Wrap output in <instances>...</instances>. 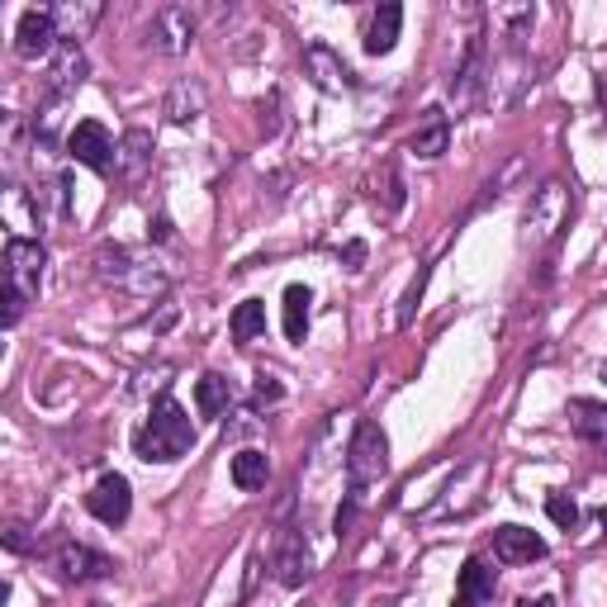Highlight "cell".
Instances as JSON below:
<instances>
[{
	"label": "cell",
	"mask_w": 607,
	"mask_h": 607,
	"mask_svg": "<svg viewBox=\"0 0 607 607\" xmlns=\"http://www.w3.org/2000/svg\"><path fill=\"white\" fill-rule=\"evenodd\" d=\"M86 508H91V517H100L105 527H123L129 523V513H133V489H129V479L123 475H100V485L86 494Z\"/></svg>",
	"instance_id": "9c48e42d"
},
{
	"label": "cell",
	"mask_w": 607,
	"mask_h": 607,
	"mask_svg": "<svg viewBox=\"0 0 607 607\" xmlns=\"http://www.w3.org/2000/svg\"><path fill=\"white\" fill-rule=\"evenodd\" d=\"M304 67H309V77L324 86V91H351V86H356L351 67L337 58L328 43H309V48H304Z\"/></svg>",
	"instance_id": "4fadbf2b"
},
{
	"label": "cell",
	"mask_w": 607,
	"mask_h": 607,
	"mask_svg": "<svg viewBox=\"0 0 607 607\" xmlns=\"http://www.w3.org/2000/svg\"><path fill=\"white\" fill-rule=\"evenodd\" d=\"M546 513H550V523L565 527V531L579 523V504H575L569 494H550V498H546Z\"/></svg>",
	"instance_id": "d4e9b609"
},
{
	"label": "cell",
	"mask_w": 607,
	"mask_h": 607,
	"mask_svg": "<svg viewBox=\"0 0 607 607\" xmlns=\"http://www.w3.org/2000/svg\"><path fill=\"white\" fill-rule=\"evenodd\" d=\"M309 304H314V295L304 290V285L285 290V337H290V342H304V332H309Z\"/></svg>",
	"instance_id": "44dd1931"
},
{
	"label": "cell",
	"mask_w": 607,
	"mask_h": 607,
	"mask_svg": "<svg viewBox=\"0 0 607 607\" xmlns=\"http://www.w3.org/2000/svg\"><path fill=\"white\" fill-rule=\"evenodd\" d=\"M266 332V304L261 299H242L238 314H233V342H257V337Z\"/></svg>",
	"instance_id": "603a6c76"
},
{
	"label": "cell",
	"mask_w": 607,
	"mask_h": 607,
	"mask_svg": "<svg viewBox=\"0 0 607 607\" xmlns=\"http://www.w3.org/2000/svg\"><path fill=\"white\" fill-rule=\"evenodd\" d=\"M285 399V389L271 380V375H257V408H266V404H280Z\"/></svg>",
	"instance_id": "83f0119b"
},
{
	"label": "cell",
	"mask_w": 607,
	"mask_h": 607,
	"mask_svg": "<svg viewBox=\"0 0 607 607\" xmlns=\"http://www.w3.org/2000/svg\"><path fill=\"white\" fill-rule=\"evenodd\" d=\"M446 142H451V123H446L441 110H427V123L414 133V152H418V157H441Z\"/></svg>",
	"instance_id": "7402d4cb"
},
{
	"label": "cell",
	"mask_w": 607,
	"mask_h": 607,
	"mask_svg": "<svg viewBox=\"0 0 607 607\" xmlns=\"http://www.w3.org/2000/svg\"><path fill=\"white\" fill-rule=\"evenodd\" d=\"M422 290H427V266H422V271L414 276V285H408V295H404V309H399V324H408V318H414V309H418Z\"/></svg>",
	"instance_id": "484cf974"
},
{
	"label": "cell",
	"mask_w": 607,
	"mask_h": 607,
	"mask_svg": "<svg viewBox=\"0 0 607 607\" xmlns=\"http://www.w3.org/2000/svg\"><path fill=\"white\" fill-rule=\"evenodd\" d=\"M389 470V437L380 432V422H361L347 446V479L351 494H361L366 485H380Z\"/></svg>",
	"instance_id": "3957f363"
},
{
	"label": "cell",
	"mask_w": 607,
	"mask_h": 607,
	"mask_svg": "<svg viewBox=\"0 0 607 607\" xmlns=\"http://www.w3.org/2000/svg\"><path fill=\"white\" fill-rule=\"evenodd\" d=\"M342 261H347V271H361V261H366V242H347V247H342Z\"/></svg>",
	"instance_id": "f1b7e54d"
},
{
	"label": "cell",
	"mask_w": 607,
	"mask_h": 607,
	"mask_svg": "<svg viewBox=\"0 0 607 607\" xmlns=\"http://www.w3.org/2000/svg\"><path fill=\"white\" fill-rule=\"evenodd\" d=\"M81 81H86V58H81V48L62 39V48L52 52L48 81H43V105H62Z\"/></svg>",
	"instance_id": "30bf717a"
},
{
	"label": "cell",
	"mask_w": 607,
	"mask_h": 607,
	"mask_svg": "<svg viewBox=\"0 0 607 607\" xmlns=\"http://www.w3.org/2000/svg\"><path fill=\"white\" fill-rule=\"evenodd\" d=\"M6 546H10V550H29V537H24V527H10V531H6Z\"/></svg>",
	"instance_id": "f546056e"
},
{
	"label": "cell",
	"mask_w": 607,
	"mask_h": 607,
	"mask_svg": "<svg viewBox=\"0 0 607 607\" xmlns=\"http://www.w3.org/2000/svg\"><path fill=\"white\" fill-rule=\"evenodd\" d=\"M190 43H195V20H190V10H186V6L157 10V20H152V48L167 52V58H181Z\"/></svg>",
	"instance_id": "8fae6325"
},
{
	"label": "cell",
	"mask_w": 607,
	"mask_h": 607,
	"mask_svg": "<svg viewBox=\"0 0 607 607\" xmlns=\"http://www.w3.org/2000/svg\"><path fill=\"white\" fill-rule=\"evenodd\" d=\"M494 556L504 565H531V560H546V541L537 537V531L508 523V527L494 531Z\"/></svg>",
	"instance_id": "7c38bea8"
},
{
	"label": "cell",
	"mask_w": 607,
	"mask_h": 607,
	"mask_svg": "<svg viewBox=\"0 0 607 607\" xmlns=\"http://www.w3.org/2000/svg\"><path fill=\"white\" fill-rule=\"evenodd\" d=\"M479 67H485V43H470V52H466V67H460V77L451 81V96L456 100H466L470 91H475V81H479Z\"/></svg>",
	"instance_id": "cb8c5ba5"
},
{
	"label": "cell",
	"mask_w": 607,
	"mask_h": 607,
	"mask_svg": "<svg viewBox=\"0 0 607 607\" xmlns=\"http://www.w3.org/2000/svg\"><path fill=\"white\" fill-rule=\"evenodd\" d=\"M569 422H575L579 441H588L594 451H607V404L603 399H575L569 404Z\"/></svg>",
	"instance_id": "9a60e30c"
},
{
	"label": "cell",
	"mask_w": 607,
	"mask_h": 607,
	"mask_svg": "<svg viewBox=\"0 0 607 607\" xmlns=\"http://www.w3.org/2000/svg\"><path fill=\"white\" fill-rule=\"evenodd\" d=\"M266 475H271V460H266V451H257V446H247V451L233 456V485H238L242 494L261 489Z\"/></svg>",
	"instance_id": "ffe728a7"
},
{
	"label": "cell",
	"mask_w": 607,
	"mask_h": 607,
	"mask_svg": "<svg viewBox=\"0 0 607 607\" xmlns=\"http://www.w3.org/2000/svg\"><path fill=\"white\" fill-rule=\"evenodd\" d=\"M399 24H404V10L395 6V0L375 10V14H370V29H366V52H375V58H380V52L395 48V43H399Z\"/></svg>",
	"instance_id": "e0dca14e"
},
{
	"label": "cell",
	"mask_w": 607,
	"mask_h": 607,
	"mask_svg": "<svg viewBox=\"0 0 607 607\" xmlns=\"http://www.w3.org/2000/svg\"><path fill=\"white\" fill-rule=\"evenodd\" d=\"M67 157H77L81 167L110 176V167H115V138H110V129H105L100 119H81L77 129L67 133Z\"/></svg>",
	"instance_id": "5b68a950"
},
{
	"label": "cell",
	"mask_w": 607,
	"mask_h": 607,
	"mask_svg": "<svg viewBox=\"0 0 607 607\" xmlns=\"http://www.w3.org/2000/svg\"><path fill=\"white\" fill-rule=\"evenodd\" d=\"M228 404H233V385L223 375H200L195 380V408H200V418H223Z\"/></svg>",
	"instance_id": "ac0fdd59"
},
{
	"label": "cell",
	"mask_w": 607,
	"mask_h": 607,
	"mask_svg": "<svg viewBox=\"0 0 607 607\" xmlns=\"http://www.w3.org/2000/svg\"><path fill=\"white\" fill-rule=\"evenodd\" d=\"M167 115L171 123H195L205 115V91H200V81H181V86H171V96H167Z\"/></svg>",
	"instance_id": "d6986e66"
},
{
	"label": "cell",
	"mask_w": 607,
	"mask_h": 607,
	"mask_svg": "<svg viewBox=\"0 0 607 607\" xmlns=\"http://www.w3.org/2000/svg\"><path fill=\"white\" fill-rule=\"evenodd\" d=\"M62 48V33H58V10H24L20 14V33H14V52L20 58H52Z\"/></svg>",
	"instance_id": "8992f818"
},
{
	"label": "cell",
	"mask_w": 607,
	"mask_h": 607,
	"mask_svg": "<svg viewBox=\"0 0 607 607\" xmlns=\"http://www.w3.org/2000/svg\"><path fill=\"white\" fill-rule=\"evenodd\" d=\"M271 569H276V579H280L285 588L309 584V575H314V556H309V546H304V537H299L295 527H280V531H276Z\"/></svg>",
	"instance_id": "52a82bcc"
},
{
	"label": "cell",
	"mask_w": 607,
	"mask_h": 607,
	"mask_svg": "<svg viewBox=\"0 0 607 607\" xmlns=\"http://www.w3.org/2000/svg\"><path fill=\"white\" fill-rule=\"evenodd\" d=\"M489 603H494V569L479 556H470L456 579V607H489Z\"/></svg>",
	"instance_id": "5bb4252c"
},
{
	"label": "cell",
	"mask_w": 607,
	"mask_h": 607,
	"mask_svg": "<svg viewBox=\"0 0 607 607\" xmlns=\"http://www.w3.org/2000/svg\"><path fill=\"white\" fill-rule=\"evenodd\" d=\"M565 213H569V205H565V186H541V195H537V205H531V228H537L541 238H550L556 228L565 223Z\"/></svg>",
	"instance_id": "2e32d148"
},
{
	"label": "cell",
	"mask_w": 607,
	"mask_h": 607,
	"mask_svg": "<svg viewBox=\"0 0 607 607\" xmlns=\"http://www.w3.org/2000/svg\"><path fill=\"white\" fill-rule=\"evenodd\" d=\"M43 266H48L43 242H33V238H10V242H6V295L24 299V304L39 299Z\"/></svg>",
	"instance_id": "277c9868"
},
{
	"label": "cell",
	"mask_w": 607,
	"mask_h": 607,
	"mask_svg": "<svg viewBox=\"0 0 607 607\" xmlns=\"http://www.w3.org/2000/svg\"><path fill=\"white\" fill-rule=\"evenodd\" d=\"M96 276L105 285H119V290H133V295H157L167 290V271H157V261H138L129 247H100L96 252Z\"/></svg>",
	"instance_id": "7a4b0ae2"
},
{
	"label": "cell",
	"mask_w": 607,
	"mask_h": 607,
	"mask_svg": "<svg viewBox=\"0 0 607 607\" xmlns=\"http://www.w3.org/2000/svg\"><path fill=\"white\" fill-rule=\"evenodd\" d=\"M385 209H389V213L404 209V181H399L395 167H385Z\"/></svg>",
	"instance_id": "4316f807"
},
{
	"label": "cell",
	"mask_w": 607,
	"mask_h": 607,
	"mask_svg": "<svg viewBox=\"0 0 607 607\" xmlns=\"http://www.w3.org/2000/svg\"><path fill=\"white\" fill-rule=\"evenodd\" d=\"M190 446H195V422L171 395L157 399L148 422L133 432V451H138V460H148V466H152V460H157V466H171V460L190 456Z\"/></svg>",
	"instance_id": "6da1fadb"
},
{
	"label": "cell",
	"mask_w": 607,
	"mask_h": 607,
	"mask_svg": "<svg viewBox=\"0 0 607 607\" xmlns=\"http://www.w3.org/2000/svg\"><path fill=\"white\" fill-rule=\"evenodd\" d=\"M598 527H603V531H607V504H603V508H598Z\"/></svg>",
	"instance_id": "4dcf8cb0"
},
{
	"label": "cell",
	"mask_w": 607,
	"mask_h": 607,
	"mask_svg": "<svg viewBox=\"0 0 607 607\" xmlns=\"http://www.w3.org/2000/svg\"><path fill=\"white\" fill-rule=\"evenodd\" d=\"M52 569H58L67 584H91V579L115 575V560L100 556V550H91V546H81V541H62L58 550H52Z\"/></svg>",
	"instance_id": "ba28073f"
}]
</instances>
